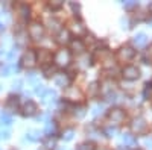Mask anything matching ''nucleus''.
<instances>
[{"label":"nucleus","mask_w":152,"mask_h":150,"mask_svg":"<svg viewBox=\"0 0 152 150\" xmlns=\"http://www.w3.org/2000/svg\"><path fill=\"white\" fill-rule=\"evenodd\" d=\"M72 61V55L67 49H61L55 53V62L58 67H67Z\"/></svg>","instance_id":"1"},{"label":"nucleus","mask_w":152,"mask_h":150,"mask_svg":"<svg viewBox=\"0 0 152 150\" xmlns=\"http://www.w3.org/2000/svg\"><path fill=\"white\" fill-rule=\"evenodd\" d=\"M29 35H31V38L35 40V41L43 40V36H44V26H43L41 23H38V21L31 23V26H29Z\"/></svg>","instance_id":"2"},{"label":"nucleus","mask_w":152,"mask_h":150,"mask_svg":"<svg viewBox=\"0 0 152 150\" xmlns=\"http://www.w3.org/2000/svg\"><path fill=\"white\" fill-rule=\"evenodd\" d=\"M122 76L126 80H135V79L140 78V70H138V67H135V65H126L122 70Z\"/></svg>","instance_id":"3"},{"label":"nucleus","mask_w":152,"mask_h":150,"mask_svg":"<svg viewBox=\"0 0 152 150\" xmlns=\"http://www.w3.org/2000/svg\"><path fill=\"white\" fill-rule=\"evenodd\" d=\"M135 56V50L129 46H125V47H120V50L117 52V58L119 61L122 62H129L132 58Z\"/></svg>","instance_id":"4"},{"label":"nucleus","mask_w":152,"mask_h":150,"mask_svg":"<svg viewBox=\"0 0 152 150\" xmlns=\"http://www.w3.org/2000/svg\"><path fill=\"white\" fill-rule=\"evenodd\" d=\"M125 117H126V115H125V111L120 109V108H113V109L108 112V120H110L111 123H114V124L123 123Z\"/></svg>","instance_id":"5"},{"label":"nucleus","mask_w":152,"mask_h":150,"mask_svg":"<svg viewBox=\"0 0 152 150\" xmlns=\"http://www.w3.org/2000/svg\"><path fill=\"white\" fill-rule=\"evenodd\" d=\"M131 129H132L134 133H145L146 129H148V123L145 121V118L137 117V118H134L132 123H131Z\"/></svg>","instance_id":"6"},{"label":"nucleus","mask_w":152,"mask_h":150,"mask_svg":"<svg viewBox=\"0 0 152 150\" xmlns=\"http://www.w3.org/2000/svg\"><path fill=\"white\" fill-rule=\"evenodd\" d=\"M21 64L24 67H28V68L34 67L37 64V53L34 52V50H28V52H24V55L21 58Z\"/></svg>","instance_id":"7"},{"label":"nucleus","mask_w":152,"mask_h":150,"mask_svg":"<svg viewBox=\"0 0 152 150\" xmlns=\"http://www.w3.org/2000/svg\"><path fill=\"white\" fill-rule=\"evenodd\" d=\"M64 96H66V99L76 100V102H79V100L82 99V93L78 88H75V86H69V88L66 90V93H64Z\"/></svg>","instance_id":"8"},{"label":"nucleus","mask_w":152,"mask_h":150,"mask_svg":"<svg viewBox=\"0 0 152 150\" xmlns=\"http://www.w3.org/2000/svg\"><path fill=\"white\" fill-rule=\"evenodd\" d=\"M37 111H38L37 103L32 102V100H28V102L23 105V114L26 115V117H32V115H35V114H37Z\"/></svg>","instance_id":"9"},{"label":"nucleus","mask_w":152,"mask_h":150,"mask_svg":"<svg viewBox=\"0 0 152 150\" xmlns=\"http://www.w3.org/2000/svg\"><path fill=\"white\" fill-rule=\"evenodd\" d=\"M69 83H70V79H69L67 74H64V73L55 74V85L56 86H61V88H69Z\"/></svg>","instance_id":"10"},{"label":"nucleus","mask_w":152,"mask_h":150,"mask_svg":"<svg viewBox=\"0 0 152 150\" xmlns=\"http://www.w3.org/2000/svg\"><path fill=\"white\" fill-rule=\"evenodd\" d=\"M41 99H43V102H44V103L50 105V103H53L55 100H56V93H55L53 90H46L44 94L41 96Z\"/></svg>","instance_id":"11"},{"label":"nucleus","mask_w":152,"mask_h":150,"mask_svg":"<svg viewBox=\"0 0 152 150\" xmlns=\"http://www.w3.org/2000/svg\"><path fill=\"white\" fill-rule=\"evenodd\" d=\"M50 59H52V53H50L47 49H41L40 52H38V55H37V62L38 61L40 62H49Z\"/></svg>","instance_id":"12"},{"label":"nucleus","mask_w":152,"mask_h":150,"mask_svg":"<svg viewBox=\"0 0 152 150\" xmlns=\"http://www.w3.org/2000/svg\"><path fill=\"white\" fill-rule=\"evenodd\" d=\"M132 43H134V46H137V47H145V46L148 44V36H146L145 33H137V35L134 36Z\"/></svg>","instance_id":"13"},{"label":"nucleus","mask_w":152,"mask_h":150,"mask_svg":"<svg viewBox=\"0 0 152 150\" xmlns=\"http://www.w3.org/2000/svg\"><path fill=\"white\" fill-rule=\"evenodd\" d=\"M40 138H41V133L38 132V130H35V129H31V130L26 132V140L28 141L35 143V141H40Z\"/></svg>","instance_id":"14"},{"label":"nucleus","mask_w":152,"mask_h":150,"mask_svg":"<svg viewBox=\"0 0 152 150\" xmlns=\"http://www.w3.org/2000/svg\"><path fill=\"white\" fill-rule=\"evenodd\" d=\"M69 38H70V32H69L67 29H61V30L58 32V36H56L58 43L64 44V43H67V41H69Z\"/></svg>","instance_id":"15"},{"label":"nucleus","mask_w":152,"mask_h":150,"mask_svg":"<svg viewBox=\"0 0 152 150\" xmlns=\"http://www.w3.org/2000/svg\"><path fill=\"white\" fill-rule=\"evenodd\" d=\"M72 50L76 53H82L85 50V44L81 40H75V41H72Z\"/></svg>","instance_id":"16"},{"label":"nucleus","mask_w":152,"mask_h":150,"mask_svg":"<svg viewBox=\"0 0 152 150\" xmlns=\"http://www.w3.org/2000/svg\"><path fill=\"white\" fill-rule=\"evenodd\" d=\"M122 141L126 144V147H128V146H135V144H137V140L134 138L132 135H129V133H125V135L122 136Z\"/></svg>","instance_id":"17"},{"label":"nucleus","mask_w":152,"mask_h":150,"mask_svg":"<svg viewBox=\"0 0 152 150\" xmlns=\"http://www.w3.org/2000/svg\"><path fill=\"white\" fill-rule=\"evenodd\" d=\"M99 88H100V86H99L96 82L90 83V85H88V96H90V97H94V96H97V93H99Z\"/></svg>","instance_id":"18"},{"label":"nucleus","mask_w":152,"mask_h":150,"mask_svg":"<svg viewBox=\"0 0 152 150\" xmlns=\"http://www.w3.org/2000/svg\"><path fill=\"white\" fill-rule=\"evenodd\" d=\"M18 14H20V18L26 20V18L29 17V8H28L26 5H20V6H18Z\"/></svg>","instance_id":"19"},{"label":"nucleus","mask_w":152,"mask_h":150,"mask_svg":"<svg viewBox=\"0 0 152 150\" xmlns=\"http://www.w3.org/2000/svg\"><path fill=\"white\" fill-rule=\"evenodd\" d=\"M17 68L14 67V65H6V67H2V76H5V78H8V76H11L12 74V71H15Z\"/></svg>","instance_id":"20"},{"label":"nucleus","mask_w":152,"mask_h":150,"mask_svg":"<svg viewBox=\"0 0 152 150\" xmlns=\"http://www.w3.org/2000/svg\"><path fill=\"white\" fill-rule=\"evenodd\" d=\"M11 123H12V118H11L9 114H2L0 115V124H2V126H9Z\"/></svg>","instance_id":"21"},{"label":"nucleus","mask_w":152,"mask_h":150,"mask_svg":"<svg viewBox=\"0 0 152 150\" xmlns=\"http://www.w3.org/2000/svg\"><path fill=\"white\" fill-rule=\"evenodd\" d=\"M17 105H18V99H17V97H9L6 106H8L9 109H15V108H17Z\"/></svg>","instance_id":"22"},{"label":"nucleus","mask_w":152,"mask_h":150,"mask_svg":"<svg viewBox=\"0 0 152 150\" xmlns=\"http://www.w3.org/2000/svg\"><path fill=\"white\" fill-rule=\"evenodd\" d=\"M43 71H44V76H47V78H52V76L56 74V68L55 67H46Z\"/></svg>","instance_id":"23"},{"label":"nucleus","mask_w":152,"mask_h":150,"mask_svg":"<svg viewBox=\"0 0 152 150\" xmlns=\"http://www.w3.org/2000/svg\"><path fill=\"white\" fill-rule=\"evenodd\" d=\"M73 135H75V132L72 129H69V130H66L64 133H62V140H64V141H72L73 140Z\"/></svg>","instance_id":"24"},{"label":"nucleus","mask_w":152,"mask_h":150,"mask_svg":"<svg viewBox=\"0 0 152 150\" xmlns=\"http://www.w3.org/2000/svg\"><path fill=\"white\" fill-rule=\"evenodd\" d=\"M78 150H94L93 143H82L78 146Z\"/></svg>","instance_id":"25"},{"label":"nucleus","mask_w":152,"mask_h":150,"mask_svg":"<svg viewBox=\"0 0 152 150\" xmlns=\"http://www.w3.org/2000/svg\"><path fill=\"white\" fill-rule=\"evenodd\" d=\"M55 144H56V143H55V140L52 138V136H50V138H47V140H44V147H46V149H53Z\"/></svg>","instance_id":"26"},{"label":"nucleus","mask_w":152,"mask_h":150,"mask_svg":"<svg viewBox=\"0 0 152 150\" xmlns=\"http://www.w3.org/2000/svg\"><path fill=\"white\" fill-rule=\"evenodd\" d=\"M44 91H46L44 85H41L40 82H38V83L35 85V93H37V94H40V96H43V94H44Z\"/></svg>","instance_id":"27"},{"label":"nucleus","mask_w":152,"mask_h":150,"mask_svg":"<svg viewBox=\"0 0 152 150\" xmlns=\"http://www.w3.org/2000/svg\"><path fill=\"white\" fill-rule=\"evenodd\" d=\"M102 109H104V106L100 105V103L94 105V106H93V109H91V111H93V115H99L100 112H102Z\"/></svg>","instance_id":"28"},{"label":"nucleus","mask_w":152,"mask_h":150,"mask_svg":"<svg viewBox=\"0 0 152 150\" xmlns=\"http://www.w3.org/2000/svg\"><path fill=\"white\" fill-rule=\"evenodd\" d=\"M53 132H55V124L53 123H47L46 124V133L47 135H52Z\"/></svg>","instance_id":"29"},{"label":"nucleus","mask_w":152,"mask_h":150,"mask_svg":"<svg viewBox=\"0 0 152 150\" xmlns=\"http://www.w3.org/2000/svg\"><path fill=\"white\" fill-rule=\"evenodd\" d=\"M21 85H23V82H21V80H15L14 83H12V90H14V91H20V90L23 88Z\"/></svg>","instance_id":"30"},{"label":"nucleus","mask_w":152,"mask_h":150,"mask_svg":"<svg viewBox=\"0 0 152 150\" xmlns=\"http://www.w3.org/2000/svg\"><path fill=\"white\" fill-rule=\"evenodd\" d=\"M49 26H50V29H58L59 23H58L55 18H49Z\"/></svg>","instance_id":"31"},{"label":"nucleus","mask_w":152,"mask_h":150,"mask_svg":"<svg viewBox=\"0 0 152 150\" xmlns=\"http://www.w3.org/2000/svg\"><path fill=\"white\" fill-rule=\"evenodd\" d=\"M75 115L78 117V118H82V117L85 115V109H84V108H78V109L75 111Z\"/></svg>","instance_id":"32"},{"label":"nucleus","mask_w":152,"mask_h":150,"mask_svg":"<svg viewBox=\"0 0 152 150\" xmlns=\"http://www.w3.org/2000/svg\"><path fill=\"white\" fill-rule=\"evenodd\" d=\"M9 136H11L9 130H2V132H0V138H2V140H8Z\"/></svg>","instance_id":"33"},{"label":"nucleus","mask_w":152,"mask_h":150,"mask_svg":"<svg viewBox=\"0 0 152 150\" xmlns=\"http://www.w3.org/2000/svg\"><path fill=\"white\" fill-rule=\"evenodd\" d=\"M145 144L148 146V149L152 150V136H148V138H145Z\"/></svg>","instance_id":"34"},{"label":"nucleus","mask_w":152,"mask_h":150,"mask_svg":"<svg viewBox=\"0 0 152 150\" xmlns=\"http://www.w3.org/2000/svg\"><path fill=\"white\" fill-rule=\"evenodd\" d=\"M61 2H50V8H53V9H58V8H61Z\"/></svg>","instance_id":"35"},{"label":"nucleus","mask_w":152,"mask_h":150,"mask_svg":"<svg viewBox=\"0 0 152 150\" xmlns=\"http://www.w3.org/2000/svg\"><path fill=\"white\" fill-rule=\"evenodd\" d=\"M123 5H125V8H132V6H135L137 3H135V2H132V0H129V2H125Z\"/></svg>","instance_id":"36"},{"label":"nucleus","mask_w":152,"mask_h":150,"mask_svg":"<svg viewBox=\"0 0 152 150\" xmlns=\"http://www.w3.org/2000/svg\"><path fill=\"white\" fill-rule=\"evenodd\" d=\"M73 29H75V32H84V29L81 28V24H75V26H73Z\"/></svg>","instance_id":"37"},{"label":"nucleus","mask_w":152,"mask_h":150,"mask_svg":"<svg viewBox=\"0 0 152 150\" xmlns=\"http://www.w3.org/2000/svg\"><path fill=\"white\" fill-rule=\"evenodd\" d=\"M148 58H149V61H152V47L148 49V52H146V61H148Z\"/></svg>","instance_id":"38"},{"label":"nucleus","mask_w":152,"mask_h":150,"mask_svg":"<svg viewBox=\"0 0 152 150\" xmlns=\"http://www.w3.org/2000/svg\"><path fill=\"white\" fill-rule=\"evenodd\" d=\"M107 133H108V136H113L114 133H116V129H111V128H108V129H107Z\"/></svg>","instance_id":"39"},{"label":"nucleus","mask_w":152,"mask_h":150,"mask_svg":"<svg viewBox=\"0 0 152 150\" xmlns=\"http://www.w3.org/2000/svg\"><path fill=\"white\" fill-rule=\"evenodd\" d=\"M70 6H72L73 11H79V5L78 3H70Z\"/></svg>","instance_id":"40"},{"label":"nucleus","mask_w":152,"mask_h":150,"mask_svg":"<svg viewBox=\"0 0 152 150\" xmlns=\"http://www.w3.org/2000/svg\"><path fill=\"white\" fill-rule=\"evenodd\" d=\"M116 150H129V147H126V146H119Z\"/></svg>","instance_id":"41"},{"label":"nucleus","mask_w":152,"mask_h":150,"mask_svg":"<svg viewBox=\"0 0 152 150\" xmlns=\"http://www.w3.org/2000/svg\"><path fill=\"white\" fill-rule=\"evenodd\" d=\"M2 67H3V65H2V64H0V71H2Z\"/></svg>","instance_id":"42"},{"label":"nucleus","mask_w":152,"mask_h":150,"mask_svg":"<svg viewBox=\"0 0 152 150\" xmlns=\"http://www.w3.org/2000/svg\"><path fill=\"white\" fill-rule=\"evenodd\" d=\"M59 150H67V149H64V147H62V149H59Z\"/></svg>","instance_id":"43"}]
</instances>
